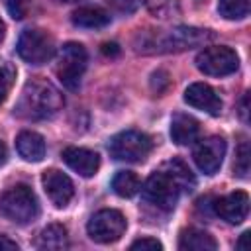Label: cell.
I'll use <instances>...</instances> for the list:
<instances>
[{
  "label": "cell",
  "instance_id": "cell-22",
  "mask_svg": "<svg viewBox=\"0 0 251 251\" xmlns=\"http://www.w3.org/2000/svg\"><path fill=\"white\" fill-rule=\"evenodd\" d=\"M218 12L226 20H241L249 14V0H220Z\"/></svg>",
  "mask_w": 251,
  "mask_h": 251
},
{
  "label": "cell",
  "instance_id": "cell-24",
  "mask_svg": "<svg viewBox=\"0 0 251 251\" xmlns=\"http://www.w3.org/2000/svg\"><path fill=\"white\" fill-rule=\"evenodd\" d=\"M4 4L14 20H24L29 12V0H4Z\"/></svg>",
  "mask_w": 251,
  "mask_h": 251
},
{
  "label": "cell",
  "instance_id": "cell-15",
  "mask_svg": "<svg viewBox=\"0 0 251 251\" xmlns=\"http://www.w3.org/2000/svg\"><path fill=\"white\" fill-rule=\"evenodd\" d=\"M200 135V124L188 114H175L171 120V137L176 145H188Z\"/></svg>",
  "mask_w": 251,
  "mask_h": 251
},
{
  "label": "cell",
  "instance_id": "cell-6",
  "mask_svg": "<svg viewBox=\"0 0 251 251\" xmlns=\"http://www.w3.org/2000/svg\"><path fill=\"white\" fill-rule=\"evenodd\" d=\"M86 63H88V55L80 43L75 41L65 43L59 51V61H57V76L63 82V86H67L69 90H76L86 71Z\"/></svg>",
  "mask_w": 251,
  "mask_h": 251
},
{
  "label": "cell",
  "instance_id": "cell-12",
  "mask_svg": "<svg viewBox=\"0 0 251 251\" xmlns=\"http://www.w3.org/2000/svg\"><path fill=\"white\" fill-rule=\"evenodd\" d=\"M214 210L227 224H241L249 214V196L243 190H235L227 196L218 198Z\"/></svg>",
  "mask_w": 251,
  "mask_h": 251
},
{
  "label": "cell",
  "instance_id": "cell-5",
  "mask_svg": "<svg viewBox=\"0 0 251 251\" xmlns=\"http://www.w3.org/2000/svg\"><path fill=\"white\" fill-rule=\"evenodd\" d=\"M153 149V141L147 133L137 131V129H126L116 133L110 143L108 151L114 159L126 161V163H139L143 161Z\"/></svg>",
  "mask_w": 251,
  "mask_h": 251
},
{
  "label": "cell",
  "instance_id": "cell-9",
  "mask_svg": "<svg viewBox=\"0 0 251 251\" xmlns=\"http://www.w3.org/2000/svg\"><path fill=\"white\" fill-rule=\"evenodd\" d=\"M126 218L118 210H98L86 224V231L90 239L96 243H114L126 231Z\"/></svg>",
  "mask_w": 251,
  "mask_h": 251
},
{
  "label": "cell",
  "instance_id": "cell-3",
  "mask_svg": "<svg viewBox=\"0 0 251 251\" xmlns=\"http://www.w3.org/2000/svg\"><path fill=\"white\" fill-rule=\"evenodd\" d=\"M214 39V33L210 29H202V27H190V25H178L173 27L165 33H157L151 39L143 41V47H139V51H159V53H173V51H184V49H192L198 45H206L208 41Z\"/></svg>",
  "mask_w": 251,
  "mask_h": 251
},
{
  "label": "cell",
  "instance_id": "cell-26",
  "mask_svg": "<svg viewBox=\"0 0 251 251\" xmlns=\"http://www.w3.org/2000/svg\"><path fill=\"white\" fill-rule=\"evenodd\" d=\"M129 249H151V251H157V249H163V245L153 237H141V239L133 241L129 245Z\"/></svg>",
  "mask_w": 251,
  "mask_h": 251
},
{
  "label": "cell",
  "instance_id": "cell-33",
  "mask_svg": "<svg viewBox=\"0 0 251 251\" xmlns=\"http://www.w3.org/2000/svg\"><path fill=\"white\" fill-rule=\"evenodd\" d=\"M4 31H6V25H4V22L0 20V41L4 39Z\"/></svg>",
  "mask_w": 251,
  "mask_h": 251
},
{
  "label": "cell",
  "instance_id": "cell-31",
  "mask_svg": "<svg viewBox=\"0 0 251 251\" xmlns=\"http://www.w3.org/2000/svg\"><path fill=\"white\" fill-rule=\"evenodd\" d=\"M247 237H249V231L241 233V239L235 243V247H237V249H245V247H247Z\"/></svg>",
  "mask_w": 251,
  "mask_h": 251
},
{
  "label": "cell",
  "instance_id": "cell-29",
  "mask_svg": "<svg viewBox=\"0 0 251 251\" xmlns=\"http://www.w3.org/2000/svg\"><path fill=\"white\" fill-rule=\"evenodd\" d=\"M102 53L106 57H116V55H120V45L118 43H104L102 45Z\"/></svg>",
  "mask_w": 251,
  "mask_h": 251
},
{
  "label": "cell",
  "instance_id": "cell-19",
  "mask_svg": "<svg viewBox=\"0 0 251 251\" xmlns=\"http://www.w3.org/2000/svg\"><path fill=\"white\" fill-rule=\"evenodd\" d=\"M69 245L67 241V229L61 224H51L47 227H43L35 239V247L37 249H47V251H55V249H65Z\"/></svg>",
  "mask_w": 251,
  "mask_h": 251
},
{
  "label": "cell",
  "instance_id": "cell-1",
  "mask_svg": "<svg viewBox=\"0 0 251 251\" xmlns=\"http://www.w3.org/2000/svg\"><path fill=\"white\" fill-rule=\"evenodd\" d=\"M194 186V176L190 169L178 161H167L161 169H157L143 184V196L147 202L155 204L157 208L169 212L176 206L182 192H190Z\"/></svg>",
  "mask_w": 251,
  "mask_h": 251
},
{
  "label": "cell",
  "instance_id": "cell-10",
  "mask_svg": "<svg viewBox=\"0 0 251 251\" xmlns=\"http://www.w3.org/2000/svg\"><path fill=\"white\" fill-rule=\"evenodd\" d=\"M226 155V141L220 135H210L194 147V163L204 175H214L222 167Z\"/></svg>",
  "mask_w": 251,
  "mask_h": 251
},
{
  "label": "cell",
  "instance_id": "cell-8",
  "mask_svg": "<svg viewBox=\"0 0 251 251\" xmlns=\"http://www.w3.org/2000/svg\"><path fill=\"white\" fill-rule=\"evenodd\" d=\"M196 67L208 76H227L237 71L239 57L233 49L226 45L206 47L196 55Z\"/></svg>",
  "mask_w": 251,
  "mask_h": 251
},
{
  "label": "cell",
  "instance_id": "cell-34",
  "mask_svg": "<svg viewBox=\"0 0 251 251\" xmlns=\"http://www.w3.org/2000/svg\"><path fill=\"white\" fill-rule=\"evenodd\" d=\"M57 2H61V4H71V2H80V0H57Z\"/></svg>",
  "mask_w": 251,
  "mask_h": 251
},
{
  "label": "cell",
  "instance_id": "cell-4",
  "mask_svg": "<svg viewBox=\"0 0 251 251\" xmlns=\"http://www.w3.org/2000/svg\"><path fill=\"white\" fill-rule=\"evenodd\" d=\"M0 214L14 224H29L39 214V204L27 184H16L0 196Z\"/></svg>",
  "mask_w": 251,
  "mask_h": 251
},
{
  "label": "cell",
  "instance_id": "cell-14",
  "mask_svg": "<svg viewBox=\"0 0 251 251\" xmlns=\"http://www.w3.org/2000/svg\"><path fill=\"white\" fill-rule=\"evenodd\" d=\"M63 161L80 176H94L100 167L98 153L84 149V147H65L63 149Z\"/></svg>",
  "mask_w": 251,
  "mask_h": 251
},
{
  "label": "cell",
  "instance_id": "cell-28",
  "mask_svg": "<svg viewBox=\"0 0 251 251\" xmlns=\"http://www.w3.org/2000/svg\"><path fill=\"white\" fill-rule=\"evenodd\" d=\"M4 249H8V251H18V243L0 233V251H4Z\"/></svg>",
  "mask_w": 251,
  "mask_h": 251
},
{
  "label": "cell",
  "instance_id": "cell-16",
  "mask_svg": "<svg viewBox=\"0 0 251 251\" xmlns=\"http://www.w3.org/2000/svg\"><path fill=\"white\" fill-rule=\"evenodd\" d=\"M16 149L25 161L31 163H37L45 157V141L35 131H22L16 137Z\"/></svg>",
  "mask_w": 251,
  "mask_h": 251
},
{
  "label": "cell",
  "instance_id": "cell-2",
  "mask_svg": "<svg viewBox=\"0 0 251 251\" xmlns=\"http://www.w3.org/2000/svg\"><path fill=\"white\" fill-rule=\"evenodd\" d=\"M63 108L61 92L45 78H31L25 82L20 100L16 104V114L25 120H47L53 118Z\"/></svg>",
  "mask_w": 251,
  "mask_h": 251
},
{
  "label": "cell",
  "instance_id": "cell-23",
  "mask_svg": "<svg viewBox=\"0 0 251 251\" xmlns=\"http://www.w3.org/2000/svg\"><path fill=\"white\" fill-rule=\"evenodd\" d=\"M233 169H235V175H237V176H241V178L247 176V173H249V145H247V141H243V143L237 147Z\"/></svg>",
  "mask_w": 251,
  "mask_h": 251
},
{
  "label": "cell",
  "instance_id": "cell-7",
  "mask_svg": "<svg viewBox=\"0 0 251 251\" xmlns=\"http://www.w3.org/2000/svg\"><path fill=\"white\" fill-rule=\"evenodd\" d=\"M18 53L29 65H43L55 55V41L45 29L29 27L18 39Z\"/></svg>",
  "mask_w": 251,
  "mask_h": 251
},
{
  "label": "cell",
  "instance_id": "cell-18",
  "mask_svg": "<svg viewBox=\"0 0 251 251\" xmlns=\"http://www.w3.org/2000/svg\"><path fill=\"white\" fill-rule=\"evenodd\" d=\"M178 249H182V251H216L218 249V243L204 229L190 227V229H184L180 233V237H178Z\"/></svg>",
  "mask_w": 251,
  "mask_h": 251
},
{
  "label": "cell",
  "instance_id": "cell-32",
  "mask_svg": "<svg viewBox=\"0 0 251 251\" xmlns=\"http://www.w3.org/2000/svg\"><path fill=\"white\" fill-rule=\"evenodd\" d=\"M6 157H8V151H6V145L0 141V165L6 163Z\"/></svg>",
  "mask_w": 251,
  "mask_h": 251
},
{
  "label": "cell",
  "instance_id": "cell-13",
  "mask_svg": "<svg viewBox=\"0 0 251 251\" xmlns=\"http://www.w3.org/2000/svg\"><path fill=\"white\" fill-rule=\"evenodd\" d=\"M184 102L196 110H202L210 116H218L222 112V100L216 94V90L210 84L204 82H192L184 90Z\"/></svg>",
  "mask_w": 251,
  "mask_h": 251
},
{
  "label": "cell",
  "instance_id": "cell-27",
  "mask_svg": "<svg viewBox=\"0 0 251 251\" xmlns=\"http://www.w3.org/2000/svg\"><path fill=\"white\" fill-rule=\"evenodd\" d=\"M118 12H124V14H131L137 10L139 6V0H108Z\"/></svg>",
  "mask_w": 251,
  "mask_h": 251
},
{
  "label": "cell",
  "instance_id": "cell-21",
  "mask_svg": "<svg viewBox=\"0 0 251 251\" xmlns=\"http://www.w3.org/2000/svg\"><path fill=\"white\" fill-rule=\"evenodd\" d=\"M143 4L159 20H173V18L180 16L178 0H143Z\"/></svg>",
  "mask_w": 251,
  "mask_h": 251
},
{
  "label": "cell",
  "instance_id": "cell-11",
  "mask_svg": "<svg viewBox=\"0 0 251 251\" xmlns=\"http://www.w3.org/2000/svg\"><path fill=\"white\" fill-rule=\"evenodd\" d=\"M41 182H43L45 194L57 208H65L71 202V198L75 194V186L65 173H61L57 169H47L41 176Z\"/></svg>",
  "mask_w": 251,
  "mask_h": 251
},
{
  "label": "cell",
  "instance_id": "cell-30",
  "mask_svg": "<svg viewBox=\"0 0 251 251\" xmlns=\"http://www.w3.org/2000/svg\"><path fill=\"white\" fill-rule=\"evenodd\" d=\"M247 102H249V94H245L241 98V104H239V116L243 122H247Z\"/></svg>",
  "mask_w": 251,
  "mask_h": 251
},
{
  "label": "cell",
  "instance_id": "cell-20",
  "mask_svg": "<svg viewBox=\"0 0 251 251\" xmlns=\"http://www.w3.org/2000/svg\"><path fill=\"white\" fill-rule=\"evenodd\" d=\"M139 188H141V182L137 175L131 171H120L112 178V190L122 198H131L133 194L139 192Z\"/></svg>",
  "mask_w": 251,
  "mask_h": 251
},
{
  "label": "cell",
  "instance_id": "cell-25",
  "mask_svg": "<svg viewBox=\"0 0 251 251\" xmlns=\"http://www.w3.org/2000/svg\"><path fill=\"white\" fill-rule=\"evenodd\" d=\"M12 78H14V71L6 65H0V104L6 100V96L10 92Z\"/></svg>",
  "mask_w": 251,
  "mask_h": 251
},
{
  "label": "cell",
  "instance_id": "cell-17",
  "mask_svg": "<svg viewBox=\"0 0 251 251\" xmlns=\"http://www.w3.org/2000/svg\"><path fill=\"white\" fill-rule=\"evenodd\" d=\"M71 22L76 27H86V29H98L110 24V14L98 6H82L76 8L71 16Z\"/></svg>",
  "mask_w": 251,
  "mask_h": 251
}]
</instances>
